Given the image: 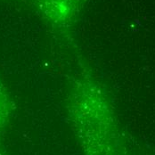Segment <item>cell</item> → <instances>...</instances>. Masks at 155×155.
<instances>
[{
	"instance_id": "1",
	"label": "cell",
	"mask_w": 155,
	"mask_h": 155,
	"mask_svg": "<svg viewBox=\"0 0 155 155\" xmlns=\"http://www.w3.org/2000/svg\"><path fill=\"white\" fill-rule=\"evenodd\" d=\"M72 115L81 143L88 155H100L101 141L106 135L107 105L93 81L78 80L72 91Z\"/></svg>"
},
{
	"instance_id": "2",
	"label": "cell",
	"mask_w": 155,
	"mask_h": 155,
	"mask_svg": "<svg viewBox=\"0 0 155 155\" xmlns=\"http://www.w3.org/2000/svg\"><path fill=\"white\" fill-rule=\"evenodd\" d=\"M10 102L5 87L0 80V127L5 124L9 115Z\"/></svg>"
}]
</instances>
